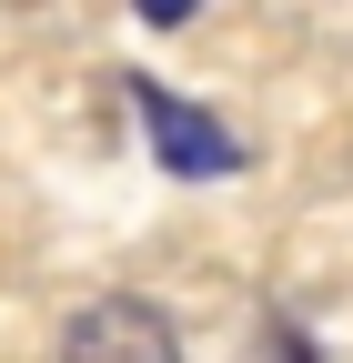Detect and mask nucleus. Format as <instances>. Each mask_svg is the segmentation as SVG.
Listing matches in <instances>:
<instances>
[{
    "mask_svg": "<svg viewBox=\"0 0 353 363\" xmlns=\"http://www.w3.org/2000/svg\"><path fill=\"white\" fill-rule=\"evenodd\" d=\"M131 121H142V142L162 152V172L172 182H212V172H242L252 152L232 142L223 121H212L202 101H182V91H162L152 71H131Z\"/></svg>",
    "mask_w": 353,
    "mask_h": 363,
    "instance_id": "f257e3e1",
    "label": "nucleus"
},
{
    "mask_svg": "<svg viewBox=\"0 0 353 363\" xmlns=\"http://www.w3.org/2000/svg\"><path fill=\"white\" fill-rule=\"evenodd\" d=\"M61 363H182V333H172L162 303H142V293H101V303L71 313Z\"/></svg>",
    "mask_w": 353,
    "mask_h": 363,
    "instance_id": "f03ea898",
    "label": "nucleus"
},
{
    "mask_svg": "<svg viewBox=\"0 0 353 363\" xmlns=\"http://www.w3.org/2000/svg\"><path fill=\"white\" fill-rule=\"evenodd\" d=\"M131 11H142V21H152V30H182V21H192V11H202V0H131Z\"/></svg>",
    "mask_w": 353,
    "mask_h": 363,
    "instance_id": "7ed1b4c3",
    "label": "nucleus"
}]
</instances>
